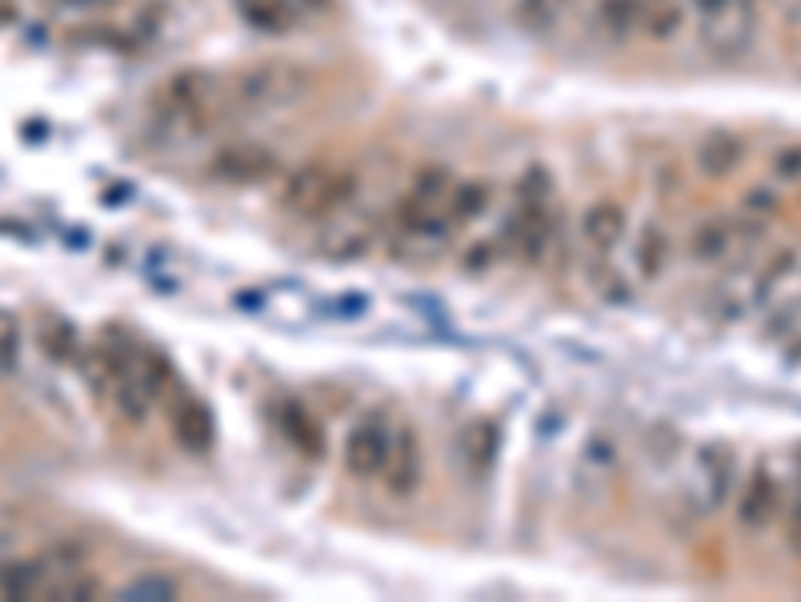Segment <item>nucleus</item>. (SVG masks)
<instances>
[{"label": "nucleus", "instance_id": "1", "mask_svg": "<svg viewBox=\"0 0 801 602\" xmlns=\"http://www.w3.org/2000/svg\"><path fill=\"white\" fill-rule=\"evenodd\" d=\"M361 193V178L349 165H329V161H313V165L296 169L281 181L277 205L293 222H333L345 217L349 205Z\"/></svg>", "mask_w": 801, "mask_h": 602}, {"label": "nucleus", "instance_id": "2", "mask_svg": "<svg viewBox=\"0 0 801 602\" xmlns=\"http://www.w3.org/2000/svg\"><path fill=\"white\" fill-rule=\"evenodd\" d=\"M558 217H553V181L541 165L526 169L517 181V209L509 217L506 234H501V249L521 261H541L549 254Z\"/></svg>", "mask_w": 801, "mask_h": 602}, {"label": "nucleus", "instance_id": "3", "mask_svg": "<svg viewBox=\"0 0 801 602\" xmlns=\"http://www.w3.org/2000/svg\"><path fill=\"white\" fill-rule=\"evenodd\" d=\"M153 112L165 125H176V129H205V125L229 112V97H225V85L213 73L181 68V73L161 80V89L153 97Z\"/></svg>", "mask_w": 801, "mask_h": 602}, {"label": "nucleus", "instance_id": "4", "mask_svg": "<svg viewBox=\"0 0 801 602\" xmlns=\"http://www.w3.org/2000/svg\"><path fill=\"white\" fill-rule=\"evenodd\" d=\"M453 173L445 165H421L413 178H409L405 193L393 201V229L405 237H433V234H445V225H441V213H445V197L453 190Z\"/></svg>", "mask_w": 801, "mask_h": 602}, {"label": "nucleus", "instance_id": "5", "mask_svg": "<svg viewBox=\"0 0 801 602\" xmlns=\"http://www.w3.org/2000/svg\"><path fill=\"white\" fill-rule=\"evenodd\" d=\"M281 157L273 146L264 141H225L205 157V181L220 185V190H249V185H264V181L281 178Z\"/></svg>", "mask_w": 801, "mask_h": 602}, {"label": "nucleus", "instance_id": "6", "mask_svg": "<svg viewBox=\"0 0 801 602\" xmlns=\"http://www.w3.org/2000/svg\"><path fill=\"white\" fill-rule=\"evenodd\" d=\"M309 85L305 68L289 65V61H273V65H253L237 73V77L225 85V97H229V112H257V109H277V105H289L293 97H301Z\"/></svg>", "mask_w": 801, "mask_h": 602}, {"label": "nucleus", "instance_id": "7", "mask_svg": "<svg viewBox=\"0 0 801 602\" xmlns=\"http://www.w3.org/2000/svg\"><path fill=\"white\" fill-rule=\"evenodd\" d=\"M393 413L369 410L349 426V434L340 442V466L357 482H381L389 450H393Z\"/></svg>", "mask_w": 801, "mask_h": 602}, {"label": "nucleus", "instance_id": "8", "mask_svg": "<svg viewBox=\"0 0 801 602\" xmlns=\"http://www.w3.org/2000/svg\"><path fill=\"white\" fill-rule=\"evenodd\" d=\"M385 491L393 498L409 502L413 494L425 486V447H421L418 430L409 422H397L393 430V450H389V462H385Z\"/></svg>", "mask_w": 801, "mask_h": 602}, {"label": "nucleus", "instance_id": "9", "mask_svg": "<svg viewBox=\"0 0 801 602\" xmlns=\"http://www.w3.org/2000/svg\"><path fill=\"white\" fill-rule=\"evenodd\" d=\"M169 430H173L176 447L188 450V454H209L213 442H217L213 410L197 394H176L173 406H169Z\"/></svg>", "mask_w": 801, "mask_h": 602}, {"label": "nucleus", "instance_id": "10", "mask_svg": "<svg viewBox=\"0 0 801 602\" xmlns=\"http://www.w3.org/2000/svg\"><path fill=\"white\" fill-rule=\"evenodd\" d=\"M273 418H277L281 438H285L289 447L305 458V462H321V458H325V450H329V442H325V426H321V418L309 410L305 401H296V398L277 401Z\"/></svg>", "mask_w": 801, "mask_h": 602}, {"label": "nucleus", "instance_id": "11", "mask_svg": "<svg viewBox=\"0 0 801 602\" xmlns=\"http://www.w3.org/2000/svg\"><path fill=\"white\" fill-rule=\"evenodd\" d=\"M778 518H781V482L773 479V470L758 466L749 474L742 498H737V523L746 526V530H754V535H761Z\"/></svg>", "mask_w": 801, "mask_h": 602}, {"label": "nucleus", "instance_id": "12", "mask_svg": "<svg viewBox=\"0 0 801 602\" xmlns=\"http://www.w3.org/2000/svg\"><path fill=\"white\" fill-rule=\"evenodd\" d=\"M626 205L621 201H593L582 213V241L589 254H614L626 237Z\"/></svg>", "mask_w": 801, "mask_h": 602}, {"label": "nucleus", "instance_id": "13", "mask_svg": "<svg viewBox=\"0 0 801 602\" xmlns=\"http://www.w3.org/2000/svg\"><path fill=\"white\" fill-rule=\"evenodd\" d=\"M489 201H494V185L485 178H457L450 197H445V213H441L445 234H450V229H465V225H473L481 213H489Z\"/></svg>", "mask_w": 801, "mask_h": 602}, {"label": "nucleus", "instance_id": "14", "mask_svg": "<svg viewBox=\"0 0 801 602\" xmlns=\"http://www.w3.org/2000/svg\"><path fill=\"white\" fill-rule=\"evenodd\" d=\"M742 161H746V141L737 133H710L693 149V165L710 181H725L729 173H737Z\"/></svg>", "mask_w": 801, "mask_h": 602}, {"label": "nucleus", "instance_id": "15", "mask_svg": "<svg viewBox=\"0 0 801 602\" xmlns=\"http://www.w3.org/2000/svg\"><path fill=\"white\" fill-rule=\"evenodd\" d=\"M697 482H702V498L705 506H717L729 494V482H734V450L729 447H710L697 450Z\"/></svg>", "mask_w": 801, "mask_h": 602}, {"label": "nucleus", "instance_id": "16", "mask_svg": "<svg viewBox=\"0 0 801 602\" xmlns=\"http://www.w3.org/2000/svg\"><path fill=\"white\" fill-rule=\"evenodd\" d=\"M670 257H673V241H670V234H665L658 222H649L646 229L634 237V269H637V278H641V281L665 278Z\"/></svg>", "mask_w": 801, "mask_h": 602}, {"label": "nucleus", "instance_id": "17", "mask_svg": "<svg viewBox=\"0 0 801 602\" xmlns=\"http://www.w3.org/2000/svg\"><path fill=\"white\" fill-rule=\"evenodd\" d=\"M737 246V229L729 222H702L690 234V257L702 261V266H714V261H725Z\"/></svg>", "mask_w": 801, "mask_h": 602}, {"label": "nucleus", "instance_id": "18", "mask_svg": "<svg viewBox=\"0 0 801 602\" xmlns=\"http://www.w3.org/2000/svg\"><path fill=\"white\" fill-rule=\"evenodd\" d=\"M237 12L257 33H289L296 24L293 0H237Z\"/></svg>", "mask_w": 801, "mask_h": 602}, {"label": "nucleus", "instance_id": "19", "mask_svg": "<svg viewBox=\"0 0 801 602\" xmlns=\"http://www.w3.org/2000/svg\"><path fill=\"white\" fill-rule=\"evenodd\" d=\"M646 0H602L597 4V29L609 36H629L646 24Z\"/></svg>", "mask_w": 801, "mask_h": 602}, {"label": "nucleus", "instance_id": "20", "mask_svg": "<svg viewBox=\"0 0 801 602\" xmlns=\"http://www.w3.org/2000/svg\"><path fill=\"white\" fill-rule=\"evenodd\" d=\"M41 350H44V357H53V362H68V357L77 354V330H73L61 313H44Z\"/></svg>", "mask_w": 801, "mask_h": 602}, {"label": "nucleus", "instance_id": "21", "mask_svg": "<svg viewBox=\"0 0 801 602\" xmlns=\"http://www.w3.org/2000/svg\"><path fill=\"white\" fill-rule=\"evenodd\" d=\"M462 450L469 458V466L481 474V470L494 466L497 458V426L494 422H473L469 430L462 434Z\"/></svg>", "mask_w": 801, "mask_h": 602}, {"label": "nucleus", "instance_id": "22", "mask_svg": "<svg viewBox=\"0 0 801 602\" xmlns=\"http://www.w3.org/2000/svg\"><path fill=\"white\" fill-rule=\"evenodd\" d=\"M573 9V0H517V21L533 29V33H545L553 24Z\"/></svg>", "mask_w": 801, "mask_h": 602}, {"label": "nucleus", "instance_id": "23", "mask_svg": "<svg viewBox=\"0 0 801 602\" xmlns=\"http://www.w3.org/2000/svg\"><path fill=\"white\" fill-rule=\"evenodd\" d=\"M649 36H658V41H665V36H673L681 29V12L673 9L670 0H658V9H646V24H641Z\"/></svg>", "mask_w": 801, "mask_h": 602}, {"label": "nucleus", "instance_id": "24", "mask_svg": "<svg viewBox=\"0 0 801 602\" xmlns=\"http://www.w3.org/2000/svg\"><path fill=\"white\" fill-rule=\"evenodd\" d=\"M17 354H21V325L9 310H0V374L17 366Z\"/></svg>", "mask_w": 801, "mask_h": 602}, {"label": "nucleus", "instance_id": "25", "mask_svg": "<svg viewBox=\"0 0 801 602\" xmlns=\"http://www.w3.org/2000/svg\"><path fill=\"white\" fill-rule=\"evenodd\" d=\"M181 594V587L169 579H141L132 582V587H125L121 599H176Z\"/></svg>", "mask_w": 801, "mask_h": 602}, {"label": "nucleus", "instance_id": "26", "mask_svg": "<svg viewBox=\"0 0 801 602\" xmlns=\"http://www.w3.org/2000/svg\"><path fill=\"white\" fill-rule=\"evenodd\" d=\"M501 254V241L497 237H489V241H477V246L469 249V254L462 257V266H469V269H485L494 257Z\"/></svg>", "mask_w": 801, "mask_h": 602}, {"label": "nucleus", "instance_id": "27", "mask_svg": "<svg viewBox=\"0 0 801 602\" xmlns=\"http://www.w3.org/2000/svg\"><path fill=\"white\" fill-rule=\"evenodd\" d=\"M773 169H778V173H781V178H786V181H798V178H801V146L781 149L778 161H773Z\"/></svg>", "mask_w": 801, "mask_h": 602}, {"label": "nucleus", "instance_id": "28", "mask_svg": "<svg viewBox=\"0 0 801 602\" xmlns=\"http://www.w3.org/2000/svg\"><path fill=\"white\" fill-rule=\"evenodd\" d=\"M746 205H749V213H761V217H769V213H778V197H773V190H754L746 197Z\"/></svg>", "mask_w": 801, "mask_h": 602}, {"label": "nucleus", "instance_id": "29", "mask_svg": "<svg viewBox=\"0 0 801 602\" xmlns=\"http://www.w3.org/2000/svg\"><path fill=\"white\" fill-rule=\"evenodd\" d=\"M734 0H693V9L702 12V17H725Z\"/></svg>", "mask_w": 801, "mask_h": 602}, {"label": "nucleus", "instance_id": "30", "mask_svg": "<svg viewBox=\"0 0 801 602\" xmlns=\"http://www.w3.org/2000/svg\"><path fill=\"white\" fill-rule=\"evenodd\" d=\"M790 547L801 555V498L793 502V510H790Z\"/></svg>", "mask_w": 801, "mask_h": 602}, {"label": "nucleus", "instance_id": "31", "mask_svg": "<svg viewBox=\"0 0 801 602\" xmlns=\"http://www.w3.org/2000/svg\"><path fill=\"white\" fill-rule=\"evenodd\" d=\"M68 4H93V0H68Z\"/></svg>", "mask_w": 801, "mask_h": 602}]
</instances>
